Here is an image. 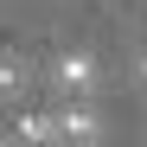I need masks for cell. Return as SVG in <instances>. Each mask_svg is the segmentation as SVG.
Instances as JSON below:
<instances>
[{
    "instance_id": "6da1fadb",
    "label": "cell",
    "mask_w": 147,
    "mask_h": 147,
    "mask_svg": "<svg viewBox=\"0 0 147 147\" xmlns=\"http://www.w3.org/2000/svg\"><path fill=\"white\" fill-rule=\"evenodd\" d=\"M96 141H102V121H96V109L70 102V109H58V115H51V147H96Z\"/></svg>"
},
{
    "instance_id": "7a4b0ae2",
    "label": "cell",
    "mask_w": 147,
    "mask_h": 147,
    "mask_svg": "<svg viewBox=\"0 0 147 147\" xmlns=\"http://www.w3.org/2000/svg\"><path fill=\"white\" fill-rule=\"evenodd\" d=\"M51 83H58L64 96H90V90H96V58H90V51H64V58L51 64Z\"/></svg>"
},
{
    "instance_id": "3957f363",
    "label": "cell",
    "mask_w": 147,
    "mask_h": 147,
    "mask_svg": "<svg viewBox=\"0 0 147 147\" xmlns=\"http://www.w3.org/2000/svg\"><path fill=\"white\" fill-rule=\"evenodd\" d=\"M26 90H32V70L19 58H0V102H19Z\"/></svg>"
},
{
    "instance_id": "277c9868",
    "label": "cell",
    "mask_w": 147,
    "mask_h": 147,
    "mask_svg": "<svg viewBox=\"0 0 147 147\" xmlns=\"http://www.w3.org/2000/svg\"><path fill=\"white\" fill-rule=\"evenodd\" d=\"M19 141L26 147H51V115H19Z\"/></svg>"
},
{
    "instance_id": "5b68a950",
    "label": "cell",
    "mask_w": 147,
    "mask_h": 147,
    "mask_svg": "<svg viewBox=\"0 0 147 147\" xmlns=\"http://www.w3.org/2000/svg\"><path fill=\"white\" fill-rule=\"evenodd\" d=\"M141 83H147V58H141Z\"/></svg>"
}]
</instances>
